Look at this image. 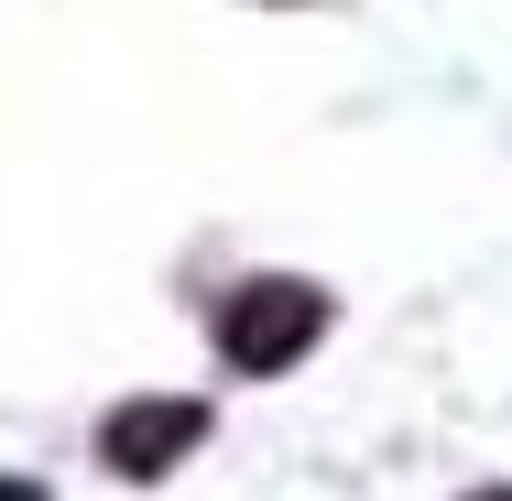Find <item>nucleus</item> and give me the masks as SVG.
I'll return each instance as SVG.
<instances>
[{"instance_id": "nucleus-2", "label": "nucleus", "mask_w": 512, "mask_h": 501, "mask_svg": "<svg viewBox=\"0 0 512 501\" xmlns=\"http://www.w3.org/2000/svg\"><path fill=\"white\" fill-rule=\"evenodd\" d=\"M207 447V403H175V393H153V403H120L99 425V458L120 469V480H164L175 458H197Z\"/></svg>"}, {"instance_id": "nucleus-3", "label": "nucleus", "mask_w": 512, "mask_h": 501, "mask_svg": "<svg viewBox=\"0 0 512 501\" xmlns=\"http://www.w3.org/2000/svg\"><path fill=\"white\" fill-rule=\"evenodd\" d=\"M0 501H44V491H33V480H0Z\"/></svg>"}, {"instance_id": "nucleus-4", "label": "nucleus", "mask_w": 512, "mask_h": 501, "mask_svg": "<svg viewBox=\"0 0 512 501\" xmlns=\"http://www.w3.org/2000/svg\"><path fill=\"white\" fill-rule=\"evenodd\" d=\"M469 501H512V491H469Z\"/></svg>"}, {"instance_id": "nucleus-1", "label": "nucleus", "mask_w": 512, "mask_h": 501, "mask_svg": "<svg viewBox=\"0 0 512 501\" xmlns=\"http://www.w3.org/2000/svg\"><path fill=\"white\" fill-rule=\"evenodd\" d=\"M316 338H327V295H316V284H295V273H262V284H240V295L218 305V360H229L240 382L295 371Z\"/></svg>"}]
</instances>
